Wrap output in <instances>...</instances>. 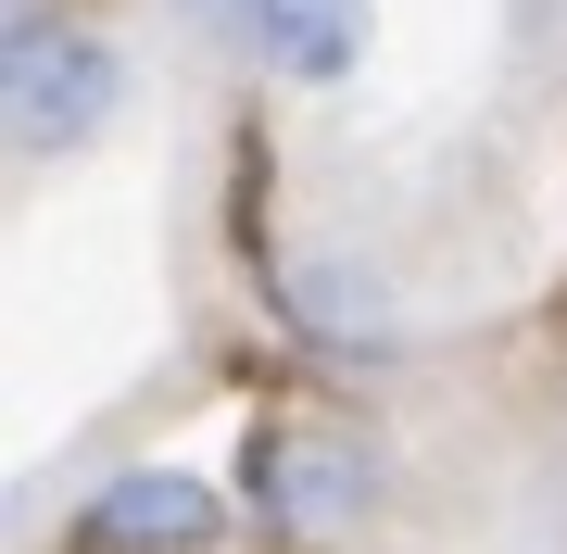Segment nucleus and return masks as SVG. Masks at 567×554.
Masks as SVG:
<instances>
[{
    "instance_id": "f257e3e1",
    "label": "nucleus",
    "mask_w": 567,
    "mask_h": 554,
    "mask_svg": "<svg viewBox=\"0 0 567 554\" xmlns=\"http://www.w3.org/2000/svg\"><path fill=\"white\" fill-rule=\"evenodd\" d=\"M126 51L63 0H13L0 13V126H13V165H76L126 126Z\"/></svg>"
},
{
    "instance_id": "f03ea898",
    "label": "nucleus",
    "mask_w": 567,
    "mask_h": 554,
    "mask_svg": "<svg viewBox=\"0 0 567 554\" xmlns=\"http://www.w3.org/2000/svg\"><path fill=\"white\" fill-rule=\"evenodd\" d=\"M391 492V453L365 429H328V416H265L252 453H240V516L265 542H353Z\"/></svg>"
},
{
    "instance_id": "7ed1b4c3",
    "label": "nucleus",
    "mask_w": 567,
    "mask_h": 554,
    "mask_svg": "<svg viewBox=\"0 0 567 554\" xmlns=\"http://www.w3.org/2000/svg\"><path fill=\"white\" fill-rule=\"evenodd\" d=\"M227 516L240 504L215 479H189V467H114L102 492L63 516V554H215Z\"/></svg>"
},
{
    "instance_id": "20e7f679",
    "label": "nucleus",
    "mask_w": 567,
    "mask_h": 554,
    "mask_svg": "<svg viewBox=\"0 0 567 554\" xmlns=\"http://www.w3.org/2000/svg\"><path fill=\"white\" fill-rule=\"evenodd\" d=\"M265 303H278V328L328 353V366H391L404 353V315H391V290L353 265V252H290L278 278H265Z\"/></svg>"
},
{
    "instance_id": "39448f33",
    "label": "nucleus",
    "mask_w": 567,
    "mask_h": 554,
    "mask_svg": "<svg viewBox=\"0 0 567 554\" xmlns=\"http://www.w3.org/2000/svg\"><path fill=\"white\" fill-rule=\"evenodd\" d=\"M365 13H379V0H240V39H252L265 76L341 88L353 63H365Z\"/></svg>"
},
{
    "instance_id": "423d86ee",
    "label": "nucleus",
    "mask_w": 567,
    "mask_h": 554,
    "mask_svg": "<svg viewBox=\"0 0 567 554\" xmlns=\"http://www.w3.org/2000/svg\"><path fill=\"white\" fill-rule=\"evenodd\" d=\"M177 13H215V25H240V0H177Z\"/></svg>"
}]
</instances>
